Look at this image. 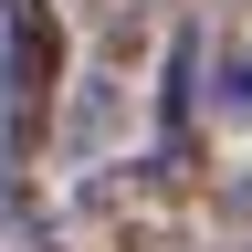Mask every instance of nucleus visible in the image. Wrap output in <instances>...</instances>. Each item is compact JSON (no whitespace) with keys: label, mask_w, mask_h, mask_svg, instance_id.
Instances as JSON below:
<instances>
[{"label":"nucleus","mask_w":252,"mask_h":252,"mask_svg":"<svg viewBox=\"0 0 252 252\" xmlns=\"http://www.w3.org/2000/svg\"><path fill=\"white\" fill-rule=\"evenodd\" d=\"M189 200H200V158H94L74 179V210H63V231L84 252H168Z\"/></svg>","instance_id":"nucleus-1"},{"label":"nucleus","mask_w":252,"mask_h":252,"mask_svg":"<svg viewBox=\"0 0 252 252\" xmlns=\"http://www.w3.org/2000/svg\"><path fill=\"white\" fill-rule=\"evenodd\" d=\"M63 21L53 0H0V147L32 158L53 137V105H63Z\"/></svg>","instance_id":"nucleus-2"},{"label":"nucleus","mask_w":252,"mask_h":252,"mask_svg":"<svg viewBox=\"0 0 252 252\" xmlns=\"http://www.w3.org/2000/svg\"><path fill=\"white\" fill-rule=\"evenodd\" d=\"M105 126H116V94H105V74H84L74 116H63V147H105Z\"/></svg>","instance_id":"nucleus-3"},{"label":"nucleus","mask_w":252,"mask_h":252,"mask_svg":"<svg viewBox=\"0 0 252 252\" xmlns=\"http://www.w3.org/2000/svg\"><path fill=\"white\" fill-rule=\"evenodd\" d=\"M220 105H231V116H252V63H231V74H220Z\"/></svg>","instance_id":"nucleus-4"},{"label":"nucleus","mask_w":252,"mask_h":252,"mask_svg":"<svg viewBox=\"0 0 252 252\" xmlns=\"http://www.w3.org/2000/svg\"><path fill=\"white\" fill-rule=\"evenodd\" d=\"M0 252H21V220H11V179H0Z\"/></svg>","instance_id":"nucleus-5"}]
</instances>
